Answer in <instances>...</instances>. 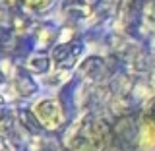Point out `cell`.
<instances>
[{"mask_svg": "<svg viewBox=\"0 0 155 151\" xmlns=\"http://www.w3.org/2000/svg\"><path fill=\"white\" fill-rule=\"evenodd\" d=\"M35 114L45 128H58L64 120V113L54 99H47L35 105Z\"/></svg>", "mask_w": 155, "mask_h": 151, "instance_id": "6da1fadb", "label": "cell"}, {"mask_svg": "<svg viewBox=\"0 0 155 151\" xmlns=\"http://www.w3.org/2000/svg\"><path fill=\"white\" fill-rule=\"evenodd\" d=\"M101 143H103V138H101V134L93 128L81 130V132L70 142L74 151H99Z\"/></svg>", "mask_w": 155, "mask_h": 151, "instance_id": "7a4b0ae2", "label": "cell"}]
</instances>
